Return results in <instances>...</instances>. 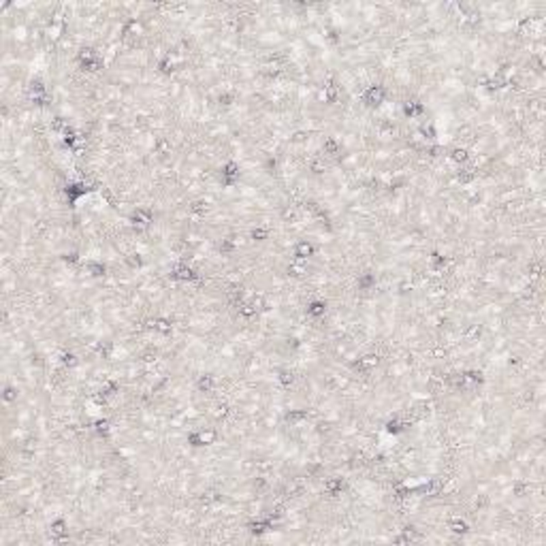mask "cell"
Here are the masks:
<instances>
[{
  "mask_svg": "<svg viewBox=\"0 0 546 546\" xmlns=\"http://www.w3.org/2000/svg\"><path fill=\"white\" fill-rule=\"evenodd\" d=\"M389 98H391V92L385 84H371L363 90L361 105L367 109V112H375V109H380L385 102H389Z\"/></svg>",
  "mask_w": 546,
  "mask_h": 546,
  "instance_id": "obj_1",
  "label": "cell"
}]
</instances>
